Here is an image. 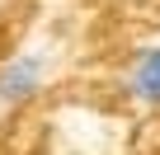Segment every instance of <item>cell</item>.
I'll list each match as a JSON object with an SVG mask.
<instances>
[{"mask_svg":"<svg viewBox=\"0 0 160 155\" xmlns=\"http://www.w3.org/2000/svg\"><path fill=\"white\" fill-rule=\"evenodd\" d=\"M42 85V56L28 52V56H14L5 70H0V104H24L33 99Z\"/></svg>","mask_w":160,"mask_h":155,"instance_id":"6da1fadb","label":"cell"},{"mask_svg":"<svg viewBox=\"0 0 160 155\" xmlns=\"http://www.w3.org/2000/svg\"><path fill=\"white\" fill-rule=\"evenodd\" d=\"M127 90H132L141 104H160V47H146V52L132 61Z\"/></svg>","mask_w":160,"mask_h":155,"instance_id":"7a4b0ae2","label":"cell"}]
</instances>
